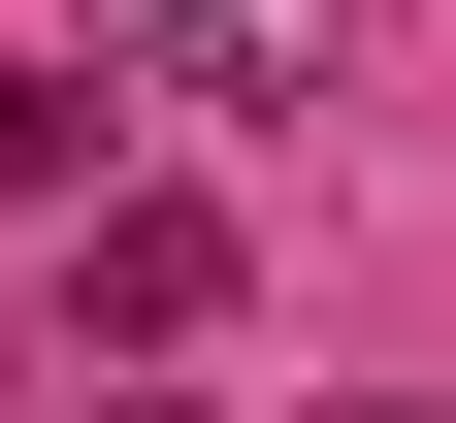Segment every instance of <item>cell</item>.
Instances as JSON below:
<instances>
[{
    "mask_svg": "<svg viewBox=\"0 0 456 423\" xmlns=\"http://www.w3.org/2000/svg\"><path fill=\"white\" fill-rule=\"evenodd\" d=\"M66 326L98 358H196L228 326V196H66Z\"/></svg>",
    "mask_w": 456,
    "mask_h": 423,
    "instance_id": "7a4b0ae2",
    "label": "cell"
},
{
    "mask_svg": "<svg viewBox=\"0 0 456 423\" xmlns=\"http://www.w3.org/2000/svg\"><path fill=\"white\" fill-rule=\"evenodd\" d=\"M98 196V66H0V228H66Z\"/></svg>",
    "mask_w": 456,
    "mask_h": 423,
    "instance_id": "3957f363",
    "label": "cell"
},
{
    "mask_svg": "<svg viewBox=\"0 0 456 423\" xmlns=\"http://www.w3.org/2000/svg\"><path fill=\"white\" fill-rule=\"evenodd\" d=\"M326 66V0H98V131H261Z\"/></svg>",
    "mask_w": 456,
    "mask_h": 423,
    "instance_id": "6da1fadb",
    "label": "cell"
},
{
    "mask_svg": "<svg viewBox=\"0 0 456 423\" xmlns=\"http://www.w3.org/2000/svg\"><path fill=\"white\" fill-rule=\"evenodd\" d=\"M98 423H196V391H98Z\"/></svg>",
    "mask_w": 456,
    "mask_h": 423,
    "instance_id": "277c9868",
    "label": "cell"
}]
</instances>
